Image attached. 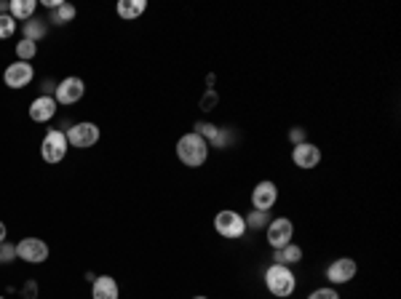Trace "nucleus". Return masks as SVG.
Returning a JSON list of instances; mask_svg holds the SVG:
<instances>
[{"instance_id": "nucleus-1", "label": "nucleus", "mask_w": 401, "mask_h": 299, "mask_svg": "<svg viewBox=\"0 0 401 299\" xmlns=\"http://www.w3.org/2000/svg\"><path fill=\"white\" fill-rule=\"evenodd\" d=\"M177 155L185 166H190V168H198L206 163L209 158V142L198 137L196 131H190V134H185L180 142H177Z\"/></svg>"}, {"instance_id": "nucleus-2", "label": "nucleus", "mask_w": 401, "mask_h": 299, "mask_svg": "<svg viewBox=\"0 0 401 299\" xmlns=\"http://www.w3.org/2000/svg\"><path fill=\"white\" fill-rule=\"evenodd\" d=\"M265 286H268V291H270L273 297L286 299L295 294L297 278H295V273H292L289 267H283V264H270V267L265 270Z\"/></svg>"}, {"instance_id": "nucleus-3", "label": "nucleus", "mask_w": 401, "mask_h": 299, "mask_svg": "<svg viewBox=\"0 0 401 299\" xmlns=\"http://www.w3.org/2000/svg\"><path fill=\"white\" fill-rule=\"evenodd\" d=\"M67 147H70L67 134H64L62 128H51V131L43 137L40 155H43L46 163H59V160H64V155H67Z\"/></svg>"}, {"instance_id": "nucleus-4", "label": "nucleus", "mask_w": 401, "mask_h": 299, "mask_svg": "<svg viewBox=\"0 0 401 299\" xmlns=\"http://www.w3.org/2000/svg\"><path fill=\"white\" fill-rule=\"evenodd\" d=\"M214 230L220 233L222 238H243V233H246V222H243V217L241 214H236V211H230V209H225V211H220L217 217H214Z\"/></svg>"}, {"instance_id": "nucleus-5", "label": "nucleus", "mask_w": 401, "mask_h": 299, "mask_svg": "<svg viewBox=\"0 0 401 299\" xmlns=\"http://www.w3.org/2000/svg\"><path fill=\"white\" fill-rule=\"evenodd\" d=\"M67 142L73 147L86 150V147H91V144L100 142V126L97 123H75V126L67 128Z\"/></svg>"}, {"instance_id": "nucleus-6", "label": "nucleus", "mask_w": 401, "mask_h": 299, "mask_svg": "<svg viewBox=\"0 0 401 299\" xmlns=\"http://www.w3.org/2000/svg\"><path fill=\"white\" fill-rule=\"evenodd\" d=\"M83 94H86V83L73 75V78H64L62 83H57L54 99H57V104H75L83 99Z\"/></svg>"}, {"instance_id": "nucleus-7", "label": "nucleus", "mask_w": 401, "mask_h": 299, "mask_svg": "<svg viewBox=\"0 0 401 299\" xmlns=\"http://www.w3.org/2000/svg\"><path fill=\"white\" fill-rule=\"evenodd\" d=\"M356 270H359L356 260L340 257V260H335L326 267V278H329V283H335V286H342V283H351V280L356 278Z\"/></svg>"}, {"instance_id": "nucleus-8", "label": "nucleus", "mask_w": 401, "mask_h": 299, "mask_svg": "<svg viewBox=\"0 0 401 299\" xmlns=\"http://www.w3.org/2000/svg\"><path fill=\"white\" fill-rule=\"evenodd\" d=\"M32 78H35V70H32L30 61H14L3 73V80H6L8 88H24V86H30Z\"/></svg>"}, {"instance_id": "nucleus-9", "label": "nucleus", "mask_w": 401, "mask_h": 299, "mask_svg": "<svg viewBox=\"0 0 401 299\" xmlns=\"http://www.w3.org/2000/svg\"><path fill=\"white\" fill-rule=\"evenodd\" d=\"M17 257L30 264H40L48 260V246L40 238H24L17 243Z\"/></svg>"}, {"instance_id": "nucleus-10", "label": "nucleus", "mask_w": 401, "mask_h": 299, "mask_svg": "<svg viewBox=\"0 0 401 299\" xmlns=\"http://www.w3.org/2000/svg\"><path fill=\"white\" fill-rule=\"evenodd\" d=\"M276 200H279V187H276V182H270V180L257 182V187L252 190V203H254V209H257V211H270V209L276 206Z\"/></svg>"}, {"instance_id": "nucleus-11", "label": "nucleus", "mask_w": 401, "mask_h": 299, "mask_svg": "<svg viewBox=\"0 0 401 299\" xmlns=\"http://www.w3.org/2000/svg\"><path fill=\"white\" fill-rule=\"evenodd\" d=\"M292 235H295V224H292V220H286V217L270 220V224H268V243H270L273 249H281V246L292 243Z\"/></svg>"}, {"instance_id": "nucleus-12", "label": "nucleus", "mask_w": 401, "mask_h": 299, "mask_svg": "<svg viewBox=\"0 0 401 299\" xmlns=\"http://www.w3.org/2000/svg\"><path fill=\"white\" fill-rule=\"evenodd\" d=\"M292 160L300 168H316L321 163V150L316 144H310V142H302V144L292 147Z\"/></svg>"}, {"instance_id": "nucleus-13", "label": "nucleus", "mask_w": 401, "mask_h": 299, "mask_svg": "<svg viewBox=\"0 0 401 299\" xmlns=\"http://www.w3.org/2000/svg\"><path fill=\"white\" fill-rule=\"evenodd\" d=\"M57 115V99L54 97H38V99L30 104V118L35 120V123H46V120H51Z\"/></svg>"}, {"instance_id": "nucleus-14", "label": "nucleus", "mask_w": 401, "mask_h": 299, "mask_svg": "<svg viewBox=\"0 0 401 299\" xmlns=\"http://www.w3.org/2000/svg\"><path fill=\"white\" fill-rule=\"evenodd\" d=\"M94 299H118V283L110 276H100L94 278V289H91Z\"/></svg>"}, {"instance_id": "nucleus-15", "label": "nucleus", "mask_w": 401, "mask_h": 299, "mask_svg": "<svg viewBox=\"0 0 401 299\" xmlns=\"http://www.w3.org/2000/svg\"><path fill=\"white\" fill-rule=\"evenodd\" d=\"M300 260H302V249L297 243H286V246L276 249V254H273V264H283V267L297 264Z\"/></svg>"}, {"instance_id": "nucleus-16", "label": "nucleus", "mask_w": 401, "mask_h": 299, "mask_svg": "<svg viewBox=\"0 0 401 299\" xmlns=\"http://www.w3.org/2000/svg\"><path fill=\"white\" fill-rule=\"evenodd\" d=\"M35 8H38V3L35 0H11L8 3V11H11V17L17 21H30L32 19V14H35Z\"/></svg>"}, {"instance_id": "nucleus-17", "label": "nucleus", "mask_w": 401, "mask_h": 299, "mask_svg": "<svg viewBox=\"0 0 401 299\" xmlns=\"http://www.w3.org/2000/svg\"><path fill=\"white\" fill-rule=\"evenodd\" d=\"M147 11V3L144 0H120L118 3V17L120 19H137Z\"/></svg>"}, {"instance_id": "nucleus-18", "label": "nucleus", "mask_w": 401, "mask_h": 299, "mask_svg": "<svg viewBox=\"0 0 401 299\" xmlns=\"http://www.w3.org/2000/svg\"><path fill=\"white\" fill-rule=\"evenodd\" d=\"M75 6L73 3H59L57 8H51V17H48V21H54V24H67V21L75 19Z\"/></svg>"}, {"instance_id": "nucleus-19", "label": "nucleus", "mask_w": 401, "mask_h": 299, "mask_svg": "<svg viewBox=\"0 0 401 299\" xmlns=\"http://www.w3.org/2000/svg\"><path fill=\"white\" fill-rule=\"evenodd\" d=\"M21 35H24V40H32V43H38V40L46 35V24H43L40 19L24 21V27H21Z\"/></svg>"}, {"instance_id": "nucleus-20", "label": "nucleus", "mask_w": 401, "mask_h": 299, "mask_svg": "<svg viewBox=\"0 0 401 299\" xmlns=\"http://www.w3.org/2000/svg\"><path fill=\"white\" fill-rule=\"evenodd\" d=\"M243 222H246V230L252 227V230H260V227H265V224H270V214L268 211H252V214H246L243 217Z\"/></svg>"}, {"instance_id": "nucleus-21", "label": "nucleus", "mask_w": 401, "mask_h": 299, "mask_svg": "<svg viewBox=\"0 0 401 299\" xmlns=\"http://www.w3.org/2000/svg\"><path fill=\"white\" fill-rule=\"evenodd\" d=\"M35 54H38V46H35L32 40H24V38H21L19 43H17V57H19V61L35 59Z\"/></svg>"}, {"instance_id": "nucleus-22", "label": "nucleus", "mask_w": 401, "mask_h": 299, "mask_svg": "<svg viewBox=\"0 0 401 299\" xmlns=\"http://www.w3.org/2000/svg\"><path fill=\"white\" fill-rule=\"evenodd\" d=\"M17 32V19L11 14H0V40L11 38Z\"/></svg>"}, {"instance_id": "nucleus-23", "label": "nucleus", "mask_w": 401, "mask_h": 299, "mask_svg": "<svg viewBox=\"0 0 401 299\" xmlns=\"http://www.w3.org/2000/svg\"><path fill=\"white\" fill-rule=\"evenodd\" d=\"M217 131H220V128H217L214 123H196V134H198V137H203L206 142L217 139Z\"/></svg>"}, {"instance_id": "nucleus-24", "label": "nucleus", "mask_w": 401, "mask_h": 299, "mask_svg": "<svg viewBox=\"0 0 401 299\" xmlns=\"http://www.w3.org/2000/svg\"><path fill=\"white\" fill-rule=\"evenodd\" d=\"M308 299H340L337 294V289H332V286H324V289H316V291H310Z\"/></svg>"}, {"instance_id": "nucleus-25", "label": "nucleus", "mask_w": 401, "mask_h": 299, "mask_svg": "<svg viewBox=\"0 0 401 299\" xmlns=\"http://www.w3.org/2000/svg\"><path fill=\"white\" fill-rule=\"evenodd\" d=\"M17 257V246H11V243H0V264H6V262H11Z\"/></svg>"}, {"instance_id": "nucleus-26", "label": "nucleus", "mask_w": 401, "mask_h": 299, "mask_svg": "<svg viewBox=\"0 0 401 299\" xmlns=\"http://www.w3.org/2000/svg\"><path fill=\"white\" fill-rule=\"evenodd\" d=\"M233 137H236V134H233V131H227V128H220V131H217V139L212 142V144H214V147H227V144H230V142H233Z\"/></svg>"}, {"instance_id": "nucleus-27", "label": "nucleus", "mask_w": 401, "mask_h": 299, "mask_svg": "<svg viewBox=\"0 0 401 299\" xmlns=\"http://www.w3.org/2000/svg\"><path fill=\"white\" fill-rule=\"evenodd\" d=\"M289 139H292V144H302V142H305V128H300V126L292 128V131H289Z\"/></svg>"}, {"instance_id": "nucleus-28", "label": "nucleus", "mask_w": 401, "mask_h": 299, "mask_svg": "<svg viewBox=\"0 0 401 299\" xmlns=\"http://www.w3.org/2000/svg\"><path fill=\"white\" fill-rule=\"evenodd\" d=\"M35 291H38V286H35V283L30 280V283L24 286V294H27V299H35Z\"/></svg>"}, {"instance_id": "nucleus-29", "label": "nucleus", "mask_w": 401, "mask_h": 299, "mask_svg": "<svg viewBox=\"0 0 401 299\" xmlns=\"http://www.w3.org/2000/svg\"><path fill=\"white\" fill-rule=\"evenodd\" d=\"M3 240H6V224L0 222V243H3Z\"/></svg>"}, {"instance_id": "nucleus-30", "label": "nucleus", "mask_w": 401, "mask_h": 299, "mask_svg": "<svg viewBox=\"0 0 401 299\" xmlns=\"http://www.w3.org/2000/svg\"><path fill=\"white\" fill-rule=\"evenodd\" d=\"M3 11H8V3H0V14H3Z\"/></svg>"}, {"instance_id": "nucleus-31", "label": "nucleus", "mask_w": 401, "mask_h": 299, "mask_svg": "<svg viewBox=\"0 0 401 299\" xmlns=\"http://www.w3.org/2000/svg\"><path fill=\"white\" fill-rule=\"evenodd\" d=\"M193 299H206V297H193Z\"/></svg>"}, {"instance_id": "nucleus-32", "label": "nucleus", "mask_w": 401, "mask_h": 299, "mask_svg": "<svg viewBox=\"0 0 401 299\" xmlns=\"http://www.w3.org/2000/svg\"><path fill=\"white\" fill-rule=\"evenodd\" d=\"M0 299H3V297H0Z\"/></svg>"}]
</instances>
